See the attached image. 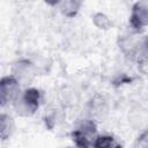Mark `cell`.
<instances>
[{"label": "cell", "mask_w": 148, "mask_h": 148, "mask_svg": "<svg viewBox=\"0 0 148 148\" xmlns=\"http://www.w3.org/2000/svg\"><path fill=\"white\" fill-rule=\"evenodd\" d=\"M45 1L49 2V3H51V5H56V3L59 2V0H45Z\"/></svg>", "instance_id": "8"}, {"label": "cell", "mask_w": 148, "mask_h": 148, "mask_svg": "<svg viewBox=\"0 0 148 148\" xmlns=\"http://www.w3.org/2000/svg\"><path fill=\"white\" fill-rule=\"evenodd\" d=\"M20 94V82L14 76H5L0 80V105L14 103Z\"/></svg>", "instance_id": "2"}, {"label": "cell", "mask_w": 148, "mask_h": 148, "mask_svg": "<svg viewBox=\"0 0 148 148\" xmlns=\"http://www.w3.org/2000/svg\"><path fill=\"white\" fill-rule=\"evenodd\" d=\"M82 0H59L61 12L67 16H73L79 12Z\"/></svg>", "instance_id": "6"}, {"label": "cell", "mask_w": 148, "mask_h": 148, "mask_svg": "<svg viewBox=\"0 0 148 148\" xmlns=\"http://www.w3.org/2000/svg\"><path fill=\"white\" fill-rule=\"evenodd\" d=\"M92 146H95V147H112V146H118V143L111 136H98V138L96 136Z\"/></svg>", "instance_id": "7"}, {"label": "cell", "mask_w": 148, "mask_h": 148, "mask_svg": "<svg viewBox=\"0 0 148 148\" xmlns=\"http://www.w3.org/2000/svg\"><path fill=\"white\" fill-rule=\"evenodd\" d=\"M14 131V121L7 114H0V139H8Z\"/></svg>", "instance_id": "5"}, {"label": "cell", "mask_w": 148, "mask_h": 148, "mask_svg": "<svg viewBox=\"0 0 148 148\" xmlns=\"http://www.w3.org/2000/svg\"><path fill=\"white\" fill-rule=\"evenodd\" d=\"M95 139H96V125L91 120L83 121L73 132V140L77 146H82V147L92 146Z\"/></svg>", "instance_id": "3"}, {"label": "cell", "mask_w": 148, "mask_h": 148, "mask_svg": "<svg viewBox=\"0 0 148 148\" xmlns=\"http://www.w3.org/2000/svg\"><path fill=\"white\" fill-rule=\"evenodd\" d=\"M131 25L135 31H141L147 25V0H140L133 7Z\"/></svg>", "instance_id": "4"}, {"label": "cell", "mask_w": 148, "mask_h": 148, "mask_svg": "<svg viewBox=\"0 0 148 148\" xmlns=\"http://www.w3.org/2000/svg\"><path fill=\"white\" fill-rule=\"evenodd\" d=\"M39 104V91L37 89H28L20 92L14 101L15 109L17 113L22 116H29L36 111Z\"/></svg>", "instance_id": "1"}]
</instances>
